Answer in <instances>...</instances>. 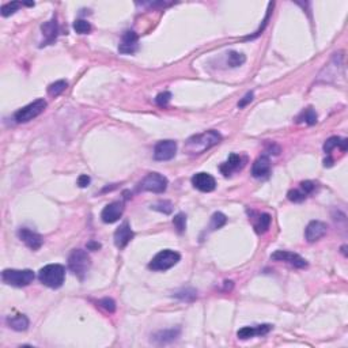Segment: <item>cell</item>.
Wrapping results in <instances>:
<instances>
[{
    "mask_svg": "<svg viewBox=\"0 0 348 348\" xmlns=\"http://www.w3.org/2000/svg\"><path fill=\"white\" fill-rule=\"evenodd\" d=\"M2 279L14 287H26L34 281V272L32 269H5Z\"/></svg>",
    "mask_w": 348,
    "mask_h": 348,
    "instance_id": "obj_5",
    "label": "cell"
},
{
    "mask_svg": "<svg viewBox=\"0 0 348 348\" xmlns=\"http://www.w3.org/2000/svg\"><path fill=\"white\" fill-rule=\"evenodd\" d=\"M227 61L231 67H240L246 61V57H245L244 53H240V52H230Z\"/></svg>",
    "mask_w": 348,
    "mask_h": 348,
    "instance_id": "obj_29",
    "label": "cell"
},
{
    "mask_svg": "<svg viewBox=\"0 0 348 348\" xmlns=\"http://www.w3.org/2000/svg\"><path fill=\"white\" fill-rule=\"evenodd\" d=\"M18 237H19V240L23 241L27 248H30L32 250H38V249L42 246V244H44V238H42L38 233L29 230V229H26V227L19 229Z\"/></svg>",
    "mask_w": 348,
    "mask_h": 348,
    "instance_id": "obj_12",
    "label": "cell"
},
{
    "mask_svg": "<svg viewBox=\"0 0 348 348\" xmlns=\"http://www.w3.org/2000/svg\"><path fill=\"white\" fill-rule=\"evenodd\" d=\"M242 162H244V161H242V158H241L240 155L231 154L226 162L222 163L221 168L219 169H221V172L223 173L225 176H230L231 173L235 172V170H238V169H241L242 166H244L245 163H242Z\"/></svg>",
    "mask_w": 348,
    "mask_h": 348,
    "instance_id": "obj_20",
    "label": "cell"
},
{
    "mask_svg": "<svg viewBox=\"0 0 348 348\" xmlns=\"http://www.w3.org/2000/svg\"><path fill=\"white\" fill-rule=\"evenodd\" d=\"M46 108V101L40 98V100L33 101L32 104L23 106L22 109H19L17 113L14 114L15 121L22 124V122H29L33 118H36L37 116H40Z\"/></svg>",
    "mask_w": 348,
    "mask_h": 348,
    "instance_id": "obj_6",
    "label": "cell"
},
{
    "mask_svg": "<svg viewBox=\"0 0 348 348\" xmlns=\"http://www.w3.org/2000/svg\"><path fill=\"white\" fill-rule=\"evenodd\" d=\"M227 222L226 215H223L222 213H215L211 218V223H210V229L211 230H218L221 229L222 226H225Z\"/></svg>",
    "mask_w": 348,
    "mask_h": 348,
    "instance_id": "obj_27",
    "label": "cell"
},
{
    "mask_svg": "<svg viewBox=\"0 0 348 348\" xmlns=\"http://www.w3.org/2000/svg\"><path fill=\"white\" fill-rule=\"evenodd\" d=\"M253 95L254 94H253V93H252V91H250V93H248V94L245 95L244 98H242V100H241L240 102H238V108L242 109V108H245V106H246V105H248V104H250V102L253 101Z\"/></svg>",
    "mask_w": 348,
    "mask_h": 348,
    "instance_id": "obj_38",
    "label": "cell"
},
{
    "mask_svg": "<svg viewBox=\"0 0 348 348\" xmlns=\"http://www.w3.org/2000/svg\"><path fill=\"white\" fill-rule=\"evenodd\" d=\"M180 253L170 250V249H165L161 250L158 254H155V257L150 261L149 268L153 271H168L172 267H174L177 262L180 261Z\"/></svg>",
    "mask_w": 348,
    "mask_h": 348,
    "instance_id": "obj_4",
    "label": "cell"
},
{
    "mask_svg": "<svg viewBox=\"0 0 348 348\" xmlns=\"http://www.w3.org/2000/svg\"><path fill=\"white\" fill-rule=\"evenodd\" d=\"M336 147H339L343 153H345L348 147V141L347 139H343V137H339V136H332V137H329V139L324 143V153L330 155V153H332Z\"/></svg>",
    "mask_w": 348,
    "mask_h": 348,
    "instance_id": "obj_22",
    "label": "cell"
},
{
    "mask_svg": "<svg viewBox=\"0 0 348 348\" xmlns=\"http://www.w3.org/2000/svg\"><path fill=\"white\" fill-rule=\"evenodd\" d=\"M173 225L176 227L177 233L182 234L186 229V215L185 214H177L176 217L173 218Z\"/></svg>",
    "mask_w": 348,
    "mask_h": 348,
    "instance_id": "obj_30",
    "label": "cell"
},
{
    "mask_svg": "<svg viewBox=\"0 0 348 348\" xmlns=\"http://www.w3.org/2000/svg\"><path fill=\"white\" fill-rule=\"evenodd\" d=\"M98 305H100L101 308L105 309V310H106V312H109V313H114V310H116V302H114L112 298L101 299L100 302H98Z\"/></svg>",
    "mask_w": 348,
    "mask_h": 348,
    "instance_id": "obj_36",
    "label": "cell"
},
{
    "mask_svg": "<svg viewBox=\"0 0 348 348\" xmlns=\"http://www.w3.org/2000/svg\"><path fill=\"white\" fill-rule=\"evenodd\" d=\"M22 6H25V3H19V2H10V3H6V5L2 6V15H3V17H10L11 14L17 13Z\"/></svg>",
    "mask_w": 348,
    "mask_h": 348,
    "instance_id": "obj_28",
    "label": "cell"
},
{
    "mask_svg": "<svg viewBox=\"0 0 348 348\" xmlns=\"http://www.w3.org/2000/svg\"><path fill=\"white\" fill-rule=\"evenodd\" d=\"M137 34L133 30H128L124 33V36L121 38V42L118 45V52L122 54H132L137 50Z\"/></svg>",
    "mask_w": 348,
    "mask_h": 348,
    "instance_id": "obj_16",
    "label": "cell"
},
{
    "mask_svg": "<svg viewBox=\"0 0 348 348\" xmlns=\"http://www.w3.org/2000/svg\"><path fill=\"white\" fill-rule=\"evenodd\" d=\"M192 185L200 192H213L217 188V181L208 173H196L192 177Z\"/></svg>",
    "mask_w": 348,
    "mask_h": 348,
    "instance_id": "obj_11",
    "label": "cell"
},
{
    "mask_svg": "<svg viewBox=\"0 0 348 348\" xmlns=\"http://www.w3.org/2000/svg\"><path fill=\"white\" fill-rule=\"evenodd\" d=\"M301 190L306 196L313 193L316 190V182H313V181H303V182H301Z\"/></svg>",
    "mask_w": 348,
    "mask_h": 348,
    "instance_id": "obj_37",
    "label": "cell"
},
{
    "mask_svg": "<svg viewBox=\"0 0 348 348\" xmlns=\"http://www.w3.org/2000/svg\"><path fill=\"white\" fill-rule=\"evenodd\" d=\"M221 133L211 129V131L203 132V133H199V135H194L192 137H189L186 141L184 151L188 155H200L205 153L211 147H214V146H217L218 143H221Z\"/></svg>",
    "mask_w": 348,
    "mask_h": 348,
    "instance_id": "obj_1",
    "label": "cell"
},
{
    "mask_svg": "<svg viewBox=\"0 0 348 348\" xmlns=\"http://www.w3.org/2000/svg\"><path fill=\"white\" fill-rule=\"evenodd\" d=\"M305 121L308 125H314L317 122V113L313 108H308L298 116V122Z\"/></svg>",
    "mask_w": 348,
    "mask_h": 348,
    "instance_id": "obj_25",
    "label": "cell"
},
{
    "mask_svg": "<svg viewBox=\"0 0 348 348\" xmlns=\"http://www.w3.org/2000/svg\"><path fill=\"white\" fill-rule=\"evenodd\" d=\"M272 218L269 214H260L257 217V221L254 223V230L257 234H264L265 231H268L269 226H271Z\"/></svg>",
    "mask_w": 348,
    "mask_h": 348,
    "instance_id": "obj_24",
    "label": "cell"
},
{
    "mask_svg": "<svg viewBox=\"0 0 348 348\" xmlns=\"http://www.w3.org/2000/svg\"><path fill=\"white\" fill-rule=\"evenodd\" d=\"M133 238V231H132L131 226L128 222H124L120 227H117V230L114 231V245L118 249H124Z\"/></svg>",
    "mask_w": 348,
    "mask_h": 348,
    "instance_id": "obj_15",
    "label": "cell"
},
{
    "mask_svg": "<svg viewBox=\"0 0 348 348\" xmlns=\"http://www.w3.org/2000/svg\"><path fill=\"white\" fill-rule=\"evenodd\" d=\"M177 154V143L174 141H162L155 146L154 158L157 161H170Z\"/></svg>",
    "mask_w": 348,
    "mask_h": 348,
    "instance_id": "obj_10",
    "label": "cell"
},
{
    "mask_svg": "<svg viewBox=\"0 0 348 348\" xmlns=\"http://www.w3.org/2000/svg\"><path fill=\"white\" fill-rule=\"evenodd\" d=\"M74 30L79 34H87L91 32V25L85 19H77L74 22Z\"/></svg>",
    "mask_w": 348,
    "mask_h": 348,
    "instance_id": "obj_31",
    "label": "cell"
},
{
    "mask_svg": "<svg viewBox=\"0 0 348 348\" xmlns=\"http://www.w3.org/2000/svg\"><path fill=\"white\" fill-rule=\"evenodd\" d=\"M271 172V161L268 157H260L254 161L252 166V176L254 178H264Z\"/></svg>",
    "mask_w": 348,
    "mask_h": 348,
    "instance_id": "obj_19",
    "label": "cell"
},
{
    "mask_svg": "<svg viewBox=\"0 0 348 348\" xmlns=\"http://www.w3.org/2000/svg\"><path fill=\"white\" fill-rule=\"evenodd\" d=\"M124 214V204L121 201H114L108 204L101 213V219L105 223H114L117 222Z\"/></svg>",
    "mask_w": 348,
    "mask_h": 348,
    "instance_id": "obj_13",
    "label": "cell"
},
{
    "mask_svg": "<svg viewBox=\"0 0 348 348\" xmlns=\"http://www.w3.org/2000/svg\"><path fill=\"white\" fill-rule=\"evenodd\" d=\"M174 297L182 299V301H192V299L196 298V291H194V290H189V289L181 290V291H178V293L174 294Z\"/></svg>",
    "mask_w": 348,
    "mask_h": 348,
    "instance_id": "obj_34",
    "label": "cell"
},
{
    "mask_svg": "<svg viewBox=\"0 0 348 348\" xmlns=\"http://www.w3.org/2000/svg\"><path fill=\"white\" fill-rule=\"evenodd\" d=\"M271 329V324H262V325L257 326H244V328H241V329L237 332V336H238V339L241 340H248L254 337V336L267 335Z\"/></svg>",
    "mask_w": 348,
    "mask_h": 348,
    "instance_id": "obj_17",
    "label": "cell"
},
{
    "mask_svg": "<svg viewBox=\"0 0 348 348\" xmlns=\"http://www.w3.org/2000/svg\"><path fill=\"white\" fill-rule=\"evenodd\" d=\"M38 279L49 289H60L65 281V268L60 264H48L40 269Z\"/></svg>",
    "mask_w": 348,
    "mask_h": 348,
    "instance_id": "obj_2",
    "label": "cell"
},
{
    "mask_svg": "<svg viewBox=\"0 0 348 348\" xmlns=\"http://www.w3.org/2000/svg\"><path fill=\"white\" fill-rule=\"evenodd\" d=\"M287 197H289L290 201H294V203H301L303 200L306 199V194L303 193L301 189H291L287 193Z\"/></svg>",
    "mask_w": 348,
    "mask_h": 348,
    "instance_id": "obj_33",
    "label": "cell"
},
{
    "mask_svg": "<svg viewBox=\"0 0 348 348\" xmlns=\"http://www.w3.org/2000/svg\"><path fill=\"white\" fill-rule=\"evenodd\" d=\"M67 86L68 83L65 81L54 82V83H52V85L48 87V94H49L50 97H57V95L61 94V93L67 89Z\"/></svg>",
    "mask_w": 348,
    "mask_h": 348,
    "instance_id": "obj_26",
    "label": "cell"
},
{
    "mask_svg": "<svg viewBox=\"0 0 348 348\" xmlns=\"http://www.w3.org/2000/svg\"><path fill=\"white\" fill-rule=\"evenodd\" d=\"M326 230H328L326 223L321 221H313L309 223L305 230V238L308 242H316L326 234Z\"/></svg>",
    "mask_w": 348,
    "mask_h": 348,
    "instance_id": "obj_14",
    "label": "cell"
},
{
    "mask_svg": "<svg viewBox=\"0 0 348 348\" xmlns=\"http://www.w3.org/2000/svg\"><path fill=\"white\" fill-rule=\"evenodd\" d=\"M7 324H9L11 329L22 332V330H26L29 328V318L25 314H18V316L15 317H9L7 318Z\"/></svg>",
    "mask_w": 348,
    "mask_h": 348,
    "instance_id": "obj_23",
    "label": "cell"
},
{
    "mask_svg": "<svg viewBox=\"0 0 348 348\" xmlns=\"http://www.w3.org/2000/svg\"><path fill=\"white\" fill-rule=\"evenodd\" d=\"M170 100H172V94H170L169 91H165V93H161V94L157 95L155 102H157V105L161 106V108H165V106H168Z\"/></svg>",
    "mask_w": 348,
    "mask_h": 348,
    "instance_id": "obj_35",
    "label": "cell"
},
{
    "mask_svg": "<svg viewBox=\"0 0 348 348\" xmlns=\"http://www.w3.org/2000/svg\"><path fill=\"white\" fill-rule=\"evenodd\" d=\"M151 208L155 210V211H159V213H163L168 215V214H172L173 204L170 201H168V200H163V201H158L154 205H151Z\"/></svg>",
    "mask_w": 348,
    "mask_h": 348,
    "instance_id": "obj_32",
    "label": "cell"
},
{
    "mask_svg": "<svg viewBox=\"0 0 348 348\" xmlns=\"http://www.w3.org/2000/svg\"><path fill=\"white\" fill-rule=\"evenodd\" d=\"M100 248H101V245L98 244V242H94V241H91V242L87 244V249H90V250H98Z\"/></svg>",
    "mask_w": 348,
    "mask_h": 348,
    "instance_id": "obj_40",
    "label": "cell"
},
{
    "mask_svg": "<svg viewBox=\"0 0 348 348\" xmlns=\"http://www.w3.org/2000/svg\"><path fill=\"white\" fill-rule=\"evenodd\" d=\"M168 178L159 173H149L139 184V189L154 192V193H163L168 188Z\"/></svg>",
    "mask_w": 348,
    "mask_h": 348,
    "instance_id": "obj_7",
    "label": "cell"
},
{
    "mask_svg": "<svg viewBox=\"0 0 348 348\" xmlns=\"http://www.w3.org/2000/svg\"><path fill=\"white\" fill-rule=\"evenodd\" d=\"M339 75H343V56L341 53H335L330 63L320 74V79L325 78V82H332L333 78H339Z\"/></svg>",
    "mask_w": 348,
    "mask_h": 348,
    "instance_id": "obj_9",
    "label": "cell"
},
{
    "mask_svg": "<svg viewBox=\"0 0 348 348\" xmlns=\"http://www.w3.org/2000/svg\"><path fill=\"white\" fill-rule=\"evenodd\" d=\"M271 258L275 260V261L289 262L290 265H293L294 268H299V269H303V268L308 267V261L302 256L293 253V252H289V250H276L275 253L271 256Z\"/></svg>",
    "mask_w": 348,
    "mask_h": 348,
    "instance_id": "obj_8",
    "label": "cell"
},
{
    "mask_svg": "<svg viewBox=\"0 0 348 348\" xmlns=\"http://www.w3.org/2000/svg\"><path fill=\"white\" fill-rule=\"evenodd\" d=\"M41 32H42V36H44V41H42V45H50L53 44L56 38H57V34H59V26H57V21L54 18H52L50 21L45 22L44 25H41Z\"/></svg>",
    "mask_w": 348,
    "mask_h": 348,
    "instance_id": "obj_18",
    "label": "cell"
},
{
    "mask_svg": "<svg viewBox=\"0 0 348 348\" xmlns=\"http://www.w3.org/2000/svg\"><path fill=\"white\" fill-rule=\"evenodd\" d=\"M91 261L89 254L82 249H75L71 252L69 257H68V268L69 271L73 272L74 275L79 277L81 281L85 279V276L87 275V272L90 269Z\"/></svg>",
    "mask_w": 348,
    "mask_h": 348,
    "instance_id": "obj_3",
    "label": "cell"
},
{
    "mask_svg": "<svg viewBox=\"0 0 348 348\" xmlns=\"http://www.w3.org/2000/svg\"><path fill=\"white\" fill-rule=\"evenodd\" d=\"M90 177L87 176V174H82L79 178H78V185L81 186V188H86V186H89V184H90Z\"/></svg>",
    "mask_w": 348,
    "mask_h": 348,
    "instance_id": "obj_39",
    "label": "cell"
},
{
    "mask_svg": "<svg viewBox=\"0 0 348 348\" xmlns=\"http://www.w3.org/2000/svg\"><path fill=\"white\" fill-rule=\"evenodd\" d=\"M178 336H180V329L159 330L153 336V341L157 344H168L174 341Z\"/></svg>",
    "mask_w": 348,
    "mask_h": 348,
    "instance_id": "obj_21",
    "label": "cell"
}]
</instances>
